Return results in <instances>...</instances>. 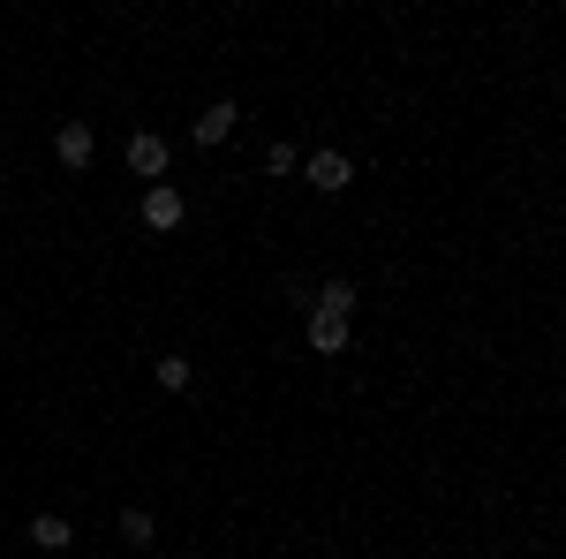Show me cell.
I'll return each mask as SVG.
<instances>
[{"instance_id": "cell-1", "label": "cell", "mask_w": 566, "mask_h": 559, "mask_svg": "<svg viewBox=\"0 0 566 559\" xmlns=\"http://www.w3.org/2000/svg\"><path fill=\"white\" fill-rule=\"evenodd\" d=\"M167 167H175V144L159 130H136L129 136V174L136 182H167Z\"/></svg>"}, {"instance_id": "cell-2", "label": "cell", "mask_w": 566, "mask_h": 559, "mask_svg": "<svg viewBox=\"0 0 566 559\" xmlns=\"http://www.w3.org/2000/svg\"><path fill=\"white\" fill-rule=\"evenodd\" d=\"M136 213H144V227H151V235H175L181 219H189V205H181V189H175V182H151Z\"/></svg>"}, {"instance_id": "cell-3", "label": "cell", "mask_w": 566, "mask_h": 559, "mask_svg": "<svg viewBox=\"0 0 566 559\" xmlns=\"http://www.w3.org/2000/svg\"><path fill=\"white\" fill-rule=\"evenodd\" d=\"M91 152H98L91 122H61V130H53V159H61L69 174H84V167H91Z\"/></svg>"}, {"instance_id": "cell-4", "label": "cell", "mask_w": 566, "mask_h": 559, "mask_svg": "<svg viewBox=\"0 0 566 559\" xmlns=\"http://www.w3.org/2000/svg\"><path fill=\"white\" fill-rule=\"evenodd\" d=\"M348 182H355L348 152H310V189H317V197H340Z\"/></svg>"}, {"instance_id": "cell-5", "label": "cell", "mask_w": 566, "mask_h": 559, "mask_svg": "<svg viewBox=\"0 0 566 559\" xmlns=\"http://www.w3.org/2000/svg\"><path fill=\"white\" fill-rule=\"evenodd\" d=\"M234 122H242V106H234V99H212V106L197 114V130H189V136L212 152V144H227V136H234Z\"/></svg>"}, {"instance_id": "cell-6", "label": "cell", "mask_w": 566, "mask_h": 559, "mask_svg": "<svg viewBox=\"0 0 566 559\" xmlns=\"http://www.w3.org/2000/svg\"><path fill=\"white\" fill-rule=\"evenodd\" d=\"M310 348L317 355H348V318L340 310H310Z\"/></svg>"}, {"instance_id": "cell-7", "label": "cell", "mask_w": 566, "mask_h": 559, "mask_svg": "<svg viewBox=\"0 0 566 559\" xmlns=\"http://www.w3.org/2000/svg\"><path fill=\"white\" fill-rule=\"evenodd\" d=\"M31 545H39V552H69V545H76L69 515H31Z\"/></svg>"}, {"instance_id": "cell-8", "label": "cell", "mask_w": 566, "mask_h": 559, "mask_svg": "<svg viewBox=\"0 0 566 559\" xmlns=\"http://www.w3.org/2000/svg\"><path fill=\"white\" fill-rule=\"evenodd\" d=\"M122 537H129L136 552H144V545H159V521L144 515V507H129V515H122Z\"/></svg>"}, {"instance_id": "cell-9", "label": "cell", "mask_w": 566, "mask_h": 559, "mask_svg": "<svg viewBox=\"0 0 566 559\" xmlns=\"http://www.w3.org/2000/svg\"><path fill=\"white\" fill-rule=\"evenodd\" d=\"M159 386H167V393L189 386V355H159Z\"/></svg>"}, {"instance_id": "cell-10", "label": "cell", "mask_w": 566, "mask_h": 559, "mask_svg": "<svg viewBox=\"0 0 566 559\" xmlns=\"http://www.w3.org/2000/svg\"><path fill=\"white\" fill-rule=\"evenodd\" d=\"M303 167V159H295V144H287V136H280V144H272V152H264V174H295Z\"/></svg>"}]
</instances>
